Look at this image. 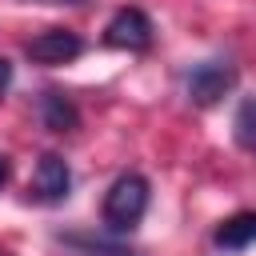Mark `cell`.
<instances>
[{
	"label": "cell",
	"instance_id": "1",
	"mask_svg": "<svg viewBox=\"0 0 256 256\" xmlns=\"http://www.w3.org/2000/svg\"><path fill=\"white\" fill-rule=\"evenodd\" d=\"M148 200H152V188L140 172H124L112 180V188L104 192V224L108 232H132L144 212H148Z\"/></svg>",
	"mask_w": 256,
	"mask_h": 256
},
{
	"label": "cell",
	"instance_id": "2",
	"mask_svg": "<svg viewBox=\"0 0 256 256\" xmlns=\"http://www.w3.org/2000/svg\"><path fill=\"white\" fill-rule=\"evenodd\" d=\"M232 88H236V64H232V60H220V56L192 64L188 76H184V92H188V100L200 104V108L220 104Z\"/></svg>",
	"mask_w": 256,
	"mask_h": 256
},
{
	"label": "cell",
	"instance_id": "3",
	"mask_svg": "<svg viewBox=\"0 0 256 256\" xmlns=\"http://www.w3.org/2000/svg\"><path fill=\"white\" fill-rule=\"evenodd\" d=\"M152 36H156V28H152L148 12H144V8H136V4L120 8V12L104 24V44H108V48L148 52V48H152Z\"/></svg>",
	"mask_w": 256,
	"mask_h": 256
},
{
	"label": "cell",
	"instance_id": "4",
	"mask_svg": "<svg viewBox=\"0 0 256 256\" xmlns=\"http://www.w3.org/2000/svg\"><path fill=\"white\" fill-rule=\"evenodd\" d=\"M24 52H28V60L56 68V64H72V60L84 52V40H80L72 28H44V32H36V36L24 44Z\"/></svg>",
	"mask_w": 256,
	"mask_h": 256
},
{
	"label": "cell",
	"instance_id": "5",
	"mask_svg": "<svg viewBox=\"0 0 256 256\" xmlns=\"http://www.w3.org/2000/svg\"><path fill=\"white\" fill-rule=\"evenodd\" d=\"M68 192H72V168H68V160L56 156V152H44L36 160V172H32V196L40 204H60V200H68Z\"/></svg>",
	"mask_w": 256,
	"mask_h": 256
},
{
	"label": "cell",
	"instance_id": "6",
	"mask_svg": "<svg viewBox=\"0 0 256 256\" xmlns=\"http://www.w3.org/2000/svg\"><path fill=\"white\" fill-rule=\"evenodd\" d=\"M36 116H40V124H44L48 132H56V136L76 132V124H80V108L72 104V96L56 92V88H44V92L36 96Z\"/></svg>",
	"mask_w": 256,
	"mask_h": 256
},
{
	"label": "cell",
	"instance_id": "7",
	"mask_svg": "<svg viewBox=\"0 0 256 256\" xmlns=\"http://www.w3.org/2000/svg\"><path fill=\"white\" fill-rule=\"evenodd\" d=\"M212 244L224 248V252H236V248L256 244V212H236V216L220 220V228L212 232Z\"/></svg>",
	"mask_w": 256,
	"mask_h": 256
},
{
	"label": "cell",
	"instance_id": "8",
	"mask_svg": "<svg viewBox=\"0 0 256 256\" xmlns=\"http://www.w3.org/2000/svg\"><path fill=\"white\" fill-rule=\"evenodd\" d=\"M60 240L72 244V248H80L84 256H136L132 244H124L120 236H104V232H68Z\"/></svg>",
	"mask_w": 256,
	"mask_h": 256
},
{
	"label": "cell",
	"instance_id": "9",
	"mask_svg": "<svg viewBox=\"0 0 256 256\" xmlns=\"http://www.w3.org/2000/svg\"><path fill=\"white\" fill-rule=\"evenodd\" d=\"M232 140H236L244 152L256 156V96L240 100V108H236V116H232Z\"/></svg>",
	"mask_w": 256,
	"mask_h": 256
},
{
	"label": "cell",
	"instance_id": "10",
	"mask_svg": "<svg viewBox=\"0 0 256 256\" xmlns=\"http://www.w3.org/2000/svg\"><path fill=\"white\" fill-rule=\"evenodd\" d=\"M12 88V60L8 56H0V96Z\"/></svg>",
	"mask_w": 256,
	"mask_h": 256
},
{
	"label": "cell",
	"instance_id": "11",
	"mask_svg": "<svg viewBox=\"0 0 256 256\" xmlns=\"http://www.w3.org/2000/svg\"><path fill=\"white\" fill-rule=\"evenodd\" d=\"M8 176H12V160H8L4 152H0V188L8 184Z\"/></svg>",
	"mask_w": 256,
	"mask_h": 256
},
{
	"label": "cell",
	"instance_id": "12",
	"mask_svg": "<svg viewBox=\"0 0 256 256\" xmlns=\"http://www.w3.org/2000/svg\"><path fill=\"white\" fill-rule=\"evenodd\" d=\"M48 4H84V0H48Z\"/></svg>",
	"mask_w": 256,
	"mask_h": 256
},
{
	"label": "cell",
	"instance_id": "13",
	"mask_svg": "<svg viewBox=\"0 0 256 256\" xmlns=\"http://www.w3.org/2000/svg\"><path fill=\"white\" fill-rule=\"evenodd\" d=\"M0 256H4V252H0Z\"/></svg>",
	"mask_w": 256,
	"mask_h": 256
}]
</instances>
